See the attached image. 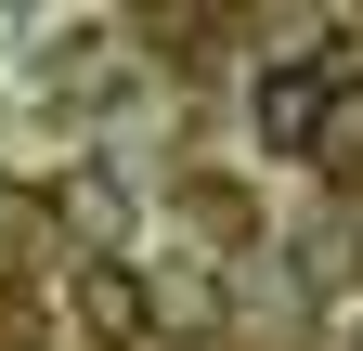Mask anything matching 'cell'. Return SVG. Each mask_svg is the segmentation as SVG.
<instances>
[{"instance_id":"cell-1","label":"cell","mask_w":363,"mask_h":351,"mask_svg":"<svg viewBox=\"0 0 363 351\" xmlns=\"http://www.w3.org/2000/svg\"><path fill=\"white\" fill-rule=\"evenodd\" d=\"M325 130H337V78H325V65H259V144L311 156Z\"/></svg>"},{"instance_id":"cell-2","label":"cell","mask_w":363,"mask_h":351,"mask_svg":"<svg viewBox=\"0 0 363 351\" xmlns=\"http://www.w3.org/2000/svg\"><path fill=\"white\" fill-rule=\"evenodd\" d=\"M78 325H91V338H117V351L156 325V299H143V274H130L117 247H104V260H78Z\"/></svg>"},{"instance_id":"cell-3","label":"cell","mask_w":363,"mask_h":351,"mask_svg":"<svg viewBox=\"0 0 363 351\" xmlns=\"http://www.w3.org/2000/svg\"><path fill=\"white\" fill-rule=\"evenodd\" d=\"M311 156H325L337 183H363V117H337V130H325V144H311Z\"/></svg>"}]
</instances>
